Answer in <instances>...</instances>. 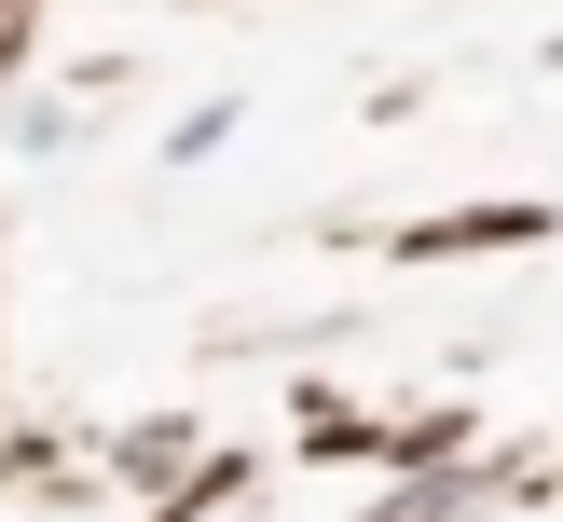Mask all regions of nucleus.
Returning a JSON list of instances; mask_svg holds the SVG:
<instances>
[]
</instances>
